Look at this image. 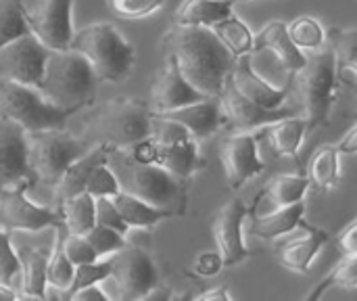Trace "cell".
Instances as JSON below:
<instances>
[{
  "label": "cell",
  "instance_id": "cell-1",
  "mask_svg": "<svg viewBox=\"0 0 357 301\" xmlns=\"http://www.w3.org/2000/svg\"><path fill=\"white\" fill-rule=\"evenodd\" d=\"M163 48L176 61L186 82L205 96H220L234 65V57L213 29L203 25H176L167 31Z\"/></svg>",
  "mask_w": 357,
  "mask_h": 301
},
{
  "label": "cell",
  "instance_id": "cell-2",
  "mask_svg": "<svg viewBox=\"0 0 357 301\" xmlns=\"http://www.w3.org/2000/svg\"><path fill=\"white\" fill-rule=\"evenodd\" d=\"M105 163L117 178L119 191L163 210L169 218L184 216L188 210V182L176 178L157 163L136 161L128 149L109 147Z\"/></svg>",
  "mask_w": 357,
  "mask_h": 301
},
{
  "label": "cell",
  "instance_id": "cell-3",
  "mask_svg": "<svg viewBox=\"0 0 357 301\" xmlns=\"http://www.w3.org/2000/svg\"><path fill=\"white\" fill-rule=\"evenodd\" d=\"M98 78L90 63L73 48L48 50L38 92L54 107L71 115L90 105L96 96Z\"/></svg>",
  "mask_w": 357,
  "mask_h": 301
},
{
  "label": "cell",
  "instance_id": "cell-4",
  "mask_svg": "<svg viewBox=\"0 0 357 301\" xmlns=\"http://www.w3.org/2000/svg\"><path fill=\"white\" fill-rule=\"evenodd\" d=\"M151 136V109L134 98H113L84 119L82 140L92 145L130 149Z\"/></svg>",
  "mask_w": 357,
  "mask_h": 301
},
{
  "label": "cell",
  "instance_id": "cell-5",
  "mask_svg": "<svg viewBox=\"0 0 357 301\" xmlns=\"http://www.w3.org/2000/svg\"><path fill=\"white\" fill-rule=\"evenodd\" d=\"M295 90L301 107V117L307 124V130L324 126L335 101L337 73H335V54L331 44H322L312 54L305 57V63L293 73Z\"/></svg>",
  "mask_w": 357,
  "mask_h": 301
},
{
  "label": "cell",
  "instance_id": "cell-6",
  "mask_svg": "<svg viewBox=\"0 0 357 301\" xmlns=\"http://www.w3.org/2000/svg\"><path fill=\"white\" fill-rule=\"evenodd\" d=\"M69 48L92 67L98 82H123L134 65V48L111 23H92L73 34Z\"/></svg>",
  "mask_w": 357,
  "mask_h": 301
},
{
  "label": "cell",
  "instance_id": "cell-7",
  "mask_svg": "<svg viewBox=\"0 0 357 301\" xmlns=\"http://www.w3.org/2000/svg\"><path fill=\"white\" fill-rule=\"evenodd\" d=\"M90 145L67 134L63 128L25 132V151L29 174L46 186H54L65 168L86 153Z\"/></svg>",
  "mask_w": 357,
  "mask_h": 301
},
{
  "label": "cell",
  "instance_id": "cell-8",
  "mask_svg": "<svg viewBox=\"0 0 357 301\" xmlns=\"http://www.w3.org/2000/svg\"><path fill=\"white\" fill-rule=\"evenodd\" d=\"M0 117L15 122L25 132H33L46 128H65L71 113L50 105L38 92V88L0 80Z\"/></svg>",
  "mask_w": 357,
  "mask_h": 301
},
{
  "label": "cell",
  "instance_id": "cell-9",
  "mask_svg": "<svg viewBox=\"0 0 357 301\" xmlns=\"http://www.w3.org/2000/svg\"><path fill=\"white\" fill-rule=\"evenodd\" d=\"M109 279L117 287V298L126 301L149 298L159 285V272L146 251L140 247L123 245L109 258Z\"/></svg>",
  "mask_w": 357,
  "mask_h": 301
},
{
  "label": "cell",
  "instance_id": "cell-10",
  "mask_svg": "<svg viewBox=\"0 0 357 301\" xmlns=\"http://www.w3.org/2000/svg\"><path fill=\"white\" fill-rule=\"evenodd\" d=\"M73 0H21V10L29 31L50 50L69 48Z\"/></svg>",
  "mask_w": 357,
  "mask_h": 301
},
{
  "label": "cell",
  "instance_id": "cell-11",
  "mask_svg": "<svg viewBox=\"0 0 357 301\" xmlns=\"http://www.w3.org/2000/svg\"><path fill=\"white\" fill-rule=\"evenodd\" d=\"M48 50L31 31L0 46V80L38 88Z\"/></svg>",
  "mask_w": 357,
  "mask_h": 301
},
{
  "label": "cell",
  "instance_id": "cell-12",
  "mask_svg": "<svg viewBox=\"0 0 357 301\" xmlns=\"http://www.w3.org/2000/svg\"><path fill=\"white\" fill-rule=\"evenodd\" d=\"M257 147L259 142L255 132L230 134L220 142V161L224 166L230 189L238 191L266 170V163L257 157Z\"/></svg>",
  "mask_w": 357,
  "mask_h": 301
},
{
  "label": "cell",
  "instance_id": "cell-13",
  "mask_svg": "<svg viewBox=\"0 0 357 301\" xmlns=\"http://www.w3.org/2000/svg\"><path fill=\"white\" fill-rule=\"evenodd\" d=\"M29 184H19L0 191V228L6 230H42L61 224V214L33 205L27 197Z\"/></svg>",
  "mask_w": 357,
  "mask_h": 301
},
{
  "label": "cell",
  "instance_id": "cell-14",
  "mask_svg": "<svg viewBox=\"0 0 357 301\" xmlns=\"http://www.w3.org/2000/svg\"><path fill=\"white\" fill-rule=\"evenodd\" d=\"M220 105H222L224 122H228L238 132H255V130H259V128H264V126H268L272 122H278L282 117L293 115V111L266 109V107L245 98L234 88L230 78H226V82H224V90L220 94Z\"/></svg>",
  "mask_w": 357,
  "mask_h": 301
},
{
  "label": "cell",
  "instance_id": "cell-15",
  "mask_svg": "<svg viewBox=\"0 0 357 301\" xmlns=\"http://www.w3.org/2000/svg\"><path fill=\"white\" fill-rule=\"evenodd\" d=\"M245 216L247 207L238 199H232L213 218V239L218 245V254L224 262V268L236 266L249 258V249L243 239Z\"/></svg>",
  "mask_w": 357,
  "mask_h": 301
},
{
  "label": "cell",
  "instance_id": "cell-16",
  "mask_svg": "<svg viewBox=\"0 0 357 301\" xmlns=\"http://www.w3.org/2000/svg\"><path fill=\"white\" fill-rule=\"evenodd\" d=\"M25 130L15 122L0 117V191L29 184Z\"/></svg>",
  "mask_w": 357,
  "mask_h": 301
},
{
  "label": "cell",
  "instance_id": "cell-17",
  "mask_svg": "<svg viewBox=\"0 0 357 301\" xmlns=\"http://www.w3.org/2000/svg\"><path fill=\"white\" fill-rule=\"evenodd\" d=\"M207 98L205 94H201L199 90H195L186 78L180 73L176 61L167 54V61L163 65V69L157 73L153 88H151V113H161V111H169L188 103H197Z\"/></svg>",
  "mask_w": 357,
  "mask_h": 301
},
{
  "label": "cell",
  "instance_id": "cell-18",
  "mask_svg": "<svg viewBox=\"0 0 357 301\" xmlns=\"http://www.w3.org/2000/svg\"><path fill=\"white\" fill-rule=\"evenodd\" d=\"M153 115L178 122L180 126H184L188 130L192 140H201V138L215 134L224 124L220 96H207L203 101L188 103V105L176 107L169 111H161V113H153Z\"/></svg>",
  "mask_w": 357,
  "mask_h": 301
},
{
  "label": "cell",
  "instance_id": "cell-19",
  "mask_svg": "<svg viewBox=\"0 0 357 301\" xmlns=\"http://www.w3.org/2000/svg\"><path fill=\"white\" fill-rule=\"evenodd\" d=\"M230 82L234 84V88L249 101L266 107V109H278L282 105V101L289 94V88H274L270 86L261 75H257L253 71V63L249 59V54L236 57L230 73H228Z\"/></svg>",
  "mask_w": 357,
  "mask_h": 301
},
{
  "label": "cell",
  "instance_id": "cell-20",
  "mask_svg": "<svg viewBox=\"0 0 357 301\" xmlns=\"http://www.w3.org/2000/svg\"><path fill=\"white\" fill-rule=\"evenodd\" d=\"M107 149L109 147H105V145H92L86 153H82L77 159H73L65 168V172L61 174V178L54 184V201H56V205H61L65 199L86 191L88 178L94 172V168L105 163Z\"/></svg>",
  "mask_w": 357,
  "mask_h": 301
},
{
  "label": "cell",
  "instance_id": "cell-21",
  "mask_svg": "<svg viewBox=\"0 0 357 301\" xmlns=\"http://www.w3.org/2000/svg\"><path fill=\"white\" fill-rule=\"evenodd\" d=\"M305 130H307V124L303 117L289 115L255 130V138L268 142L274 157H295L305 136Z\"/></svg>",
  "mask_w": 357,
  "mask_h": 301
},
{
  "label": "cell",
  "instance_id": "cell-22",
  "mask_svg": "<svg viewBox=\"0 0 357 301\" xmlns=\"http://www.w3.org/2000/svg\"><path fill=\"white\" fill-rule=\"evenodd\" d=\"M251 50H270L278 57L280 65L293 75L303 63H305V54L293 44V40L289 38L287 25L282 21H272L268 23L255 38H253V46Z\"/></svg>",
  "mask_w": 357,
  "mask_h": 301
},
{
  "label": "cell",
  "instance_id": "cell-23",
  "mask_svg": "<svg viewBox=\"0 0 357 301\" xmlns=\"http://www.w3.org/2000/svg\"><path fill=\"white\" fill-rule=\"evenodd\" d=\"M157 166H161L163 170H167L169 174H174L180 180L190 182L192 174L201 170L203 161L199 157L197 151V142L190 140H182V142H174V145H157Z\"/></svg>",
  "mask_w": 357,
  "mask_h": 301
},
{
  "label": "cell",
  "instance_id": "cell-24",
  "mask_svg": "<svg viewBox=\"0 0 357 301\" xmlns=\"http://www.w3.org/2000/svg\"><path fill=\"white\" fill-rule=\"evenodd\" d=\"M326 241H328V235L324 230L307 228L305 237H299L278 249V260L284 268L305 274L310 270L314 258L318 256V251L326 245Z\"/></svg>",
  "mask_w": 357,
  "mask_h": 301
},
{
  "label": "cell",
  "instance_id": "cell-25",
  "mask_svg": "<svg viewBox=\"0 0 357 301\" xmlns=\"http://www.w3.org/2000/svg\"><path fill=\"white\" fill-rule=\"evenodd\" d=\"M19 274H21V295L25 298H46V260L48 254L42 249L23 247L17 249Z\"/></svg>",
  "mask_w": 357,
  "mask_h": 301
},
{
  "label": "cell",
  "instance_id": "cell-26",
  "mask_svg": "<svg viewBox=\"0 0 357 301\" xmlns=\"http://www.w3.org/2000/svg\"><path fill=\"white\" fill-rule=\"evenodd\" d=\"M303 214H305L303 199L295 201L291 205L276 207L274 214H268L264 218H253L251 220V233L261 237V239H276L280 235L295 230L303 222Z\"/></svg>",
  "mask_w": 357,
  "mask_h": 301
},
{
  "label": "cell",
  "instance_id": "cell-27",
  "mask_svg": "<svg viewBox=\"0 0 357 301\" xmlns=\"http://www.w3.org/2000/svg\"><path fill=\"white\" fill-rule=\"evenodd\" d=\"M234 0H186L178 10L176 25H203L211 27L224 17L232 15Z\"/></svg>",
  "mask_w": 357,
  "mask_h": 301
},
{
  "label": "cell",
  "instance_id": "cell-28",
  "mask_svg": "<svg viewBox=\"0 0 357 301\" xmlns=\"http://www.w3.org/2000/svg\"><path fill=\"white\" fill-rule=\"evenodd\" d=\"M331 48L335 54V73L337 80L356 88L357 82V63H356V29H343V31H331Z\"/></svg>",
  "mask_w": 357,
  "mask_h": 301
},
{
  "label": "cell",
  "instance_id": "cell-29",
  "mask_svg": "<svg viewBox=\"0 0 357 301\" xmlns=\"http://www.w3.org/2000/svg\"><path fill=\"white\" fill-rule=\"evenodd\" d=\"M59 214H61V224H65V228L71 235H86L94 224V197L90 193H77L69 199H65L59 205Z\"/></svg>",
  "mask_w": 357,
  "mask_h": 301
},
{
  "label": "cell",
  "instance_id": "cell-30",
  "mask_svg": "<svg viewBox=\"0 0 357 301\" xmlns=\"http://www.w3.org/2000/svg\"><path fill=\"white\" fill-rule=\"evenodd\" d=\"M111 199H113V203H115L119 216L123 218V222H126L130 228H151V226H155L159 220L169 218L167 212L157 210V207H153V205L140 201L138 197H132V195L121 193V191H119L117 195H113Z\"/></svg>",
  "mask_w": 357,
  "mask_h": 301
},
{
  "label": "cell",
  "instance_id": "cell-31",
  "mask_svg": "<svg viewBox=\"0 0 357 301\" xmlns=\"http://www.w3.org/2000/svg\"><path fill=\"white\" fill-rule=\"evenodd\" d=\"M211 27H213V34L220 38V42L228 48V52H230L234 59L251 52L253 34H251V29H249L241 19H236L234 15L224 17L222 21L213 23Z\"/></svg>",
  "mask_w": 357,
  "mask_h": 301
},
{
  "label": "cell",
  "instance_id": "cell-32",
  "mask_svg": "<svg viewBox=\"0 0 357 301\" xmlns=\"http://www.w3.org/2000/svg\"><path fill=\"white\" fill-rule=\"evenodd\" d=\"M310 184L318 189H326L337 184L339 180V153L333 145H322L310 163Z\"/></svg>",
  "mask_w": 357,
  "mask_h": 301
},
{
  "label": "cell",
  "instance_id": "cell-33",
  "mask_svg": "<svg viewBox=\"0 0 357 301\" xmlns=\"http://www.w3.org/2000/svg\"><path fill=\"white\" fill-rule=\"evenodd\" d=\"M310 189V178L303 176H280L270 182L266 189V197L274 207L291 205L295 201H301L305 191Z\"/></svg>",
  "mask_w": 357,
  "mask_h": 301
},
{
  "label": "cell",
  "instance_id": "cell-34",
  "mask_svg": "<svg viewBox=\"0 0 357 301\" xmlns=\"http://www.w3.org/2000/svg\"><path fill=\"white\" fill-rule=\"evenodd\" d=\"M73 279V264L67 260L63 247H61V235H56L54 245L48 254L46 260V285L59 289V291H67Z\"/></svg>",
  "mask_w": 357,
  "mask_h": 301
},
{
  "label": "cell",
  "instance_id": "cell-35",
  "mask_svg": "<svg viewBox=\"0 0 357 301\" xmlns=\"http://www.w3.org/2000/svg\"><path fill=\"white\" fill-rule=\"evenodd\" d=\"M357 285V256H343V260L337 264V268L307 295V300H318L322 293H326L333 287L343 289H356Z\"/></svg>",
  "mask_w": 357,
  "mask_h": 301
},
{
  "label": "cell",
  "instance_id": "cell-36",
  "mask_svg": "<svg viewBox=\"0 0 357 301\" xmlns=\"http://www.w3.org/2000/svg\"><path fill=\"white\" fill-rule=\"evenodd\" d=\"M287 31L299 50H316L324 44V29L312 17H297Z\"/></svg>",
  "mask_w": 357,
  "mask_h": 301
},
{
  "label": "cell",
  "instance_id": "cell-37",
  "mask_svg": "<svg viewBox=\"0 0 357 301\" xmlns=\"http://www.w3.org/2000/svg\"><path fill=\"white\" fill-rule=\"evenodd\" d=\"M27 31L29 27L21 10V0H0V46Z\"/></svg>",
  "mask_w": 357,
  "mask_h": 301
},
{
  "label": "cell",
  "instance_id": "cell-38",
  "mask_svg": "<svg viewBox=\"0 0 357 301\" xmlns=\"http://www.w3.org/2000/svg\"><path fill=\"white\" fill-rule=\"evenodd\" d=\"M84 239L90 243V247L94 249V254H96L98 260L105 258V256L115 254L119 247L126 245L121 233H117V230H113V228H107V226H102V224H94V226L84 235Z\"/></svg>",
  "mask_w": 357,
  "mask_h": 301
},
{
  "label": "cell",
  "instance_id": "cell-39",
  "mask_svg": "<svg viewBox=\"0 0 357 301\" xmlns=\"http://www.w3.org/2000/svg\"><path fill=\"white\" fill-rule=\"evenodd\" d=\"M111 274V262H88V264H77L73 266V279L71 285L67 289V295H71L73 291L88 287V285H96L100 281H107Z\"/></svg>",
  "mask_w": 357,
  "mask_h": 301
},
{
  "label": "cell",
  "instance_id": "cell-40",
  "mask_svg": "<svg viewBox=\"0 0 357 301\" xmlns=\"http://www.w3.org/2000/svg\"><path fill=\"white\" fill-rule=\"evenodd\" d=\"M86 193H90L92 197H113L119 193L117 178L107 163H100L98 168H94V172L88 178Z\"/></svg>",
  "mask_w": 357,
  "mask_h": 301
},
{
  "label": "cell",
  "instance_id": "cell-41",
  "mask_svg": "<svg viewBox=\"0 0 357 301\" xmlns=\"http://www.w3.org/2000/svg\"><path fill=\"white\" fill-rule=\"evenodd\" d=\"M61 247H63L67 260H69L73 266H77V264H88V262H96V260H98L96 254H94V249L90 247V243L84 239V235H71V233H69L67 237L61 235Z\"/></svg>",
  "mask_w": 357,
  "mask_h": 301
},
{
  "label": "cell",
  "instance_id": "cell-42",
  "mask_svg": "<svg viewBox=\"0 0 357 301\" xmlns=\"http://www.w3.org/2000/svg\"><path fill=\"white\" fill-rule=\"evenodd\" d=\"M94 220L96 224H102L107 228H113L121 235L128 233V224L123 222V218L119 216L115 203L111 197H94Z\"/></svg>",
  "mask_w": 357,
  "mask_h": 301
},
{
  "label": "cell",
  "instance_id": "cell-43",
  "mask_svg": "<svg viewBox=\"0 0 357 301\" xmlns=\"http://www.w3.org/2000/svg\"><path fill=\"white\" fill-rule=\"evenodd\" d=\"M165 0H111L117 15L128 19H140L161 8Z\"/></svg>",
  "mask_w": 357,
  "mask_h": 301
},
{
  "label": "cell",
  "instance_id": "cell-44",
  "mask_svg": "<svg viewBox=\"0 0 357 301\" xmlns=\"http://www.w3.org/2000/svg\"><path fill=\"white\" fill-rule=\"evenodd\" d=\"M17 274H19L17 251L10 247V241L4 235V228H0V283L10 285Z\"/></svg>",
  "mask_w": 357,
  "mask_h": 301
},
{
  "label": "cell",
  "instance_id": "cell-45",
  "mask_svg": "<svg viewBox=\"0 0 357 301\" xmlns=\"http://www.w3.org/2000/svg\"><path fill=\"white\" fill-rule=\"evenodd\" d=\"M224 268V262L218 251H203L195 262V272L201 277H215Z\"/></svg>",
  "mask_w": 357,
  "mask_h": 301
},
{
  "label": "cell",
  "instance_id": "cell-46",
  "mask_svg": "<svg viewBox=\"0 0 357 301\" xmlns=\"http://www.w3.org/2000/svg\"><path fill=\"white\" fill-rule=\"evenodd\" d=\"M128 151H130V155H132L136 161H140V163H155V159H157V142H155L151 136L138 140V142L132 145Z\"/></svg>",
  "mask_w": 357,
  "mask_h": 301
},
{
  "label": "cell",
  "instance_id": "cell-47",
  "mask_svg": "<svg viewBox=\"0 0 357 301\" xmlns=\"http://www.w3.org/2000/svg\"><path fill=\"white\" fill-rule=\"evenodd\" d=\"M357 222H349V226L341 233V249L345 251V256H357Z\"/></svg>",
  "mask_w": 357,
  "mask_h": 301
},
{
  "label": "cell",
  "instance_id": "cell-48",
  "mask_svg": "<svg viewBox=\"0 0 357 301\" xmlns=\"http://www.w3.org/2000/svg\"><path fill=\"white\" fill-rule=\"evenodd\" d=\"M71 300H79V301H105L107 300V293L98 287V283L96 285H88V287H82V289H77V291H73L71 295H69Z\"/></svg>",
  "mask_w": 357,
  "mask_h": 301
},
{
  "label": "cell",
  "instance_id": "cell-49",
  "mask_svg": "<svg viewBox=\"0 0 357 301\" xmlns=\"http://www.w3.org/2000/svg\"><path fill=\"white\" fill-rule=\"evenodd\" d=\"M356 147H357V126L354 128H349V132L335 145V149H337V153H345V155H351V153H356Z\"/></svg>",
  "mask_w": 357,
  "mask_h": 301
},
{
  "label": "cell",
  "instance_id": "cell-50",
  "mask_svg": "<svg viewBox=\"0 0 357 301\" xmlns=\"http://www.w3.org/2000/svg\"><path fill=\"white\" fill-rule=\"evenodd\" d=\"M199 300H220V301H228L230 300V293H228V289L226 287H220V289H213V291H207V293H203Z\"/></svg>",
  "mask_w": 357,
  "mask_h": 301
},
{
  "label": "cell",
  "instance_id": "cell-51",
  "mask_svg": "<svg viewBox=\"0 0 357 301\" xmlns=\"http://www.w3.org/2000/svg\"><path fill=\"white\" fill-rule=\"evenodd\" d=\"M15 298H17V293L10 289V285L0 283V300H15Z\"/></svg>",
  "mask_w": 357,
  "mask_h": 301
}]
</instances>
